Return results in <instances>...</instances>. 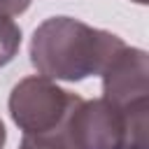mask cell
<instances>
[{"label":"cell","mask_w":149,"mask_h":149,"mask_svg":"<svg viewBox=\"0 0 149 149\" xmlns=\"http://www.w3.org/2000/svg\"><path fill=\"white\" fill-rule=\"evenodd\" d=\"M21 47V28L19 23L0 12V68H5L7 63L14 61V56L19 54Z\"/></svg>","instance_id":"6"},{"label":"cell","mask_w":149,"mask_h":149,"mask_svg":"<svg viewBox=\"0 0 149 149\" xmlns=\"http://www.w3.org/2000/svg\"><path fill=\"white\" fill-rule=\"evenodd\" d=\"M5 142H7V130H5V123L0 119V149H5Z\"/></svg>","instance_id":"9"},{"label":"cell","mask_w":149,"mask_h":149,"mask_svg":"<svg viewBox=\"0 0 149 149\" xmlns=\"http://www.w3.org/2000/svg\"><path fill=\"white\" fill-rule=\"evenodd\" d=\"M133 2H137V5H147V0H133Z\"/></svg>","instance_id":"10"},{"label":"cell","mask_w":149,"mask_h":149,"mask_svg":"<svg viewBox=\"0 0 149 149\" xmlns=\"http://www.w3.org/2000/svg\"><path fill=\"white\" fill-rule=\"evenodd\" d=\"M28 5H30V0H0V12L7 16H14V14L26 12Z\"/></svg>","instance_id":"8"},{"label":"cell","mask_w":149,"mask_h":149,"mask_svg":"<svg viewBox=\"0 0 149 149\" xmlns=\"http://www.w3.org/2000/svg\"><path fill=\"white\" fill-rule=\"evenodd\" d=\"M114 149H149V102H140L126 112V130Z\"/></svg>","instance_id":"5"},{"label":"cell","mask_w":149,"mask_h":149,"mask_svg":"<svg viewBox=\"0 0 149 149\" xmlns=\"http://www.w3.org/2000/svg\"><path fill=\"white\" fill-rule=\"evenodd\" d=\"M102 98L114 107L128 112L140 102H149V58L147 51L123 47L105 68Z\"/></svg>","instance_id":"4"},{"label":"cell","mask_w":149,"mask_h":149,"mask_svg":"<svg viewBox=\"0 0 149 149\" xmlns=\"http://www.w3.org/2000/svg\"><path fill=\"white\" fill-rule=\"evenodd\" d=\"M19 149H70L68 140L63 133H51V135H23Z\"/></svg>","instance_id":"7"},{"label":"cell","mask_w":149,"mask_h":149,"mask_svg":"<svg viewBox=\"0 0 149 149\" xmlns=\"http://www.w3.org/2000/svg\"><path fill=\"white\" fill-rule=\"evenodd\" d=\"M126 130V112L105 98L79 100L63 123L70 149H114Z\"/></svg>","instance_id":"3"},{"label":"cell","mask_w":149,"mask_h":149,"mask_svg":"<svg viewBox=\"0 0 149 149\" xmlns=\"http://www.w3.org/2000/svg\"><path fill=\"white\" fill-rule=\"evenodd\" d=\"M126 42L107 30L93 28L72 16L42 21L30 40V63L47 79L81 81L102 74Z\"/></svg>","instance_id":"1"},{"label":"cell","mask_w":149,"mask_h":149,"mask_svg":"<svg viewBox=\"0 0 149 149\" xmlns=\"http://www.w3.org/2000/svg\"><path fill=\"white\" fill-rule=\"evenodd\" d=\"M81 98L42 74L21 79L9 93V114L23 135L61 133L68 114Z\"/></svg>","instance_id":"2"}]
</instances>
